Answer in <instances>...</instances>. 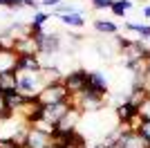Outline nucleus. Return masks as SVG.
<instances>
[{"mask_svg": "<svg viewBox=\"0 0 150 148\" xmlns=\"http://www.w3.org/2000/svg\"><path fill=\"white\" fill-rule=\"evenodd\" d=\"M18 76V92L25 99H38L40 90L45 88L43 74L40 72H16Z\"/></svg>", "mask_w": 150, "mask_h": 148, "instance_id": "1", "label": "nucleus"}, {"mask_svg": "<svg viewBox=\"0 0 150 148\" xmlns=\"http://www.w3.org/2000/svg\"><path fill=\"white\" fill-rule=\"evenodd\" d=\"M69 99V92L65 90L63 81H56V83H47V85L40 90L38 94V101L40 105H56V103H63Z\"/></svg>", "mask_w": 150, "mask_h": 148, "instance_id": "2", "label": "nucleus"}, {"mask_svg": "<svg viewBox=\"0 0 150 148\" xmlns=\"http://www.w3.org/2000/svg\"><path fill=\"white\" fill-rule=\"evenodd\" d=\"M88 70H72V72L63 74V85L69 92V97H79V94L88 88Z\"/></svg>", "mask_w": 150, "mask_h": 148, "instance_id": "3", "label": "nucleus"}, {"mask_svg": "<svg viewBox=\"0 0 150 148\" xmlns=\"http://www.w3.org/2000/svg\"><path fill=\"white\" fill-rule=\"evenodd\" d=\"M13 52L18 56H40V43H38L36 36H25L20 41H16Z\"/></svg>", "mask_w": 150, "mask_h": 148, "instance_id": "4", "label": "nucleus"}, {"mask_svg": "<svg viewBox=\"0 0 150 148\" xmlns=\"http://www.w3.org/2000/svg\"><path fill=\"white\" fill-rule=\"evenodd\" d=\"M72 110V105L67 103V101H63V103H56V105H43V115L40 117L45 119V121H50V123H54L56 126L58 121H61L67 112Z\"/></svg>", "mask_w": 150, "mask_h": 148, "instance_id": "5", "label": "nucleus"}, {"mask_svg": "<svg viewBox=\"0 0 150 148\" xmlns=\"http://www.w3.org/2000/svg\"><path fill=\"white\" fill-rule=\"evenodd\" d=\"M38 43H40V54H56L63 45V38L56 31H52V34L45 31L43 36H38Z\"/></svg>", "mask_w": 150, "mask_h": 148, "instance_id": "6", "label": "nucleus"}, {"mask_svg": "<svg viewBox=\"0 0 150 148\" xmlns=\"http://www.w3.org/2000/svg\"><path fill=\"white\" fill-rule=\"evenodd\" d=\"M88 92L99 94V97H108V79L103 72H90L88 76Z\"/></svg>", "mask_w": 150, "mask_h": 148, "instance_id": "7", "label": "nucleus"}, {"mask_svg": "<svg viewBox=\"0 0 150 148\" xmlns=\"http://www.w3.org/2000/svg\"><path fill=\"white\" fill-rule=\"evenodd\" d=\"M40 115H43V105H40L38 99H27L25 103H23V108H20V112H18V117H23L27 123L36 121Z\"/></svg>", "mask_w": 150, "mask_h": 148, "instance_id": "8", "label": "nucleus"}, {"mask_svg": "<svg viewBox=\"0 0 150 148\" xmlns=\"http://www.w3.org/2000/svg\"><path fill=\"white\" fill-rule=\"evenodd\" d=\"M139 115V108L137 105H132L130 101H121L117 108H114V117H117V123H128L132 117H137Z\"/></svg>", "mask_w": 150, "mask_h": 148, "instance_id": "9", "label": "nucleus"}, {"mask_svg": "<svg viewBox=\"0 0 150 148\" xmlns=\"http://www.w3.org/2000/svg\"><path fill=\"white\" fill-rule=\"evenodd\" d=\"M16 68H18V54L13 49H0V74L16 72Z\"/></svg>", "mask_w": 150, "mask_h": 148, "instance_id": "10", "label": "nucleus"}, {"mask_svg": "<svg viewBox=\"0 0 150 148\" xmlns=\"http://www.w3.org/2000/svg\"><path fill=\"white\" fill-rule=\"evenodd\" d=\"M25 146H27V148H50V146H52V137L29 128V132H27V144H25Z\"/></svg>", "mask_w": 150, "mask_h": 148, "instance_id": "11", "label": "nucleus"}, {"mask_svg": "<svg viewBox=\"0 0 150 148\" xmlns=\"http://www.w3.org/2000/svg\"><path fill=\"white\" fill-rule=\"evenodd\" d=\"M18 92V76L16 72H2L0 74V94Z\"/></svg>", "mask_w": 150, "mask_h": 148, "instance_id": "12", "label": "nucleus"}, {"mask_svg": "<svg viewBox=\"0 0 150 148\" xmlns=\"http://www.w3.org/2000/svg\"><path fill=\"white\" fill-rule=\"evenodd\" d=\"M40 61L38 56H18V68L16 72H40Z\"/></svg>", "mask_w": 150, "mask_h": 148, "instance_id": "13", "label": "nucleus"}, {"mask_svg": "<svg viewBox=\"0 0 150 148\" xmlns=\"http://www.w3.org/2000/svg\"><path fill=\"white\" fill-rule=\"evenodd\" d=\"M27 99L23 97L20 92H11V94H5V103H7V108H9V112L11 115H18L20 112V108H23V103H25Z\"/></svg>", "mask_w": 150, "mask_h": 148, "instance_id": "14", "label": "nucleus"}, {"mask_svg": "<svg viewBox=\"0 0 150 148\" xmlns=\"http://www.w3.org/2000/svg\"><path fill=\"white\" fill-rule=\"evenodd\" d=\"M29 128H31V130H38V132H43V135H50V137L56 135V126H54V123H50V121H45L43 117H38L36 121H31Z\"/></svg>", "mask_w": 150, "mask_h": 148, "instance_id": "15", "label": "nucleus"}, {"mask_svg": "<svg viewBox=\"0 0 150 148\" xmlns=\"http://www.w3.org/2000/svg\"><path fill=\"white\" fill-rule=\"evenodd\" d=\"M61 23L67 25V27H83L85 25V16L81 11H74V14H63L61 16Z\"/></svg>", "mask_w": 150, "mask_h": 148, "instance_id": "16", "label": "nucleus"}, {"mask_svg": "<svg viewBox=\"0 0 150 148\" xmlns=\"http://www.w3.org/2000/svg\"><path fill=\"white\" fill-rule=\"evenodd\" d=\"M125 29L134 31L139 36V41H150V25H141V23H125Z\"/></svg>", "mask_w": 150, "mask_h": 148, "instance_id": "17", "label": "nucleus"}, {"mask_svg": "<svg viewBox=\"0 0 150 148\" xmlns=\"http://www.w3.org/2000/svg\"><path fill=\"white\" fill-rule=\"evenodd\" d=\"M94 29L99 34H110V36H117L119 34V27L112 20H94Z\"/></svg>", "mask_w": 150, "mask_h": 148, "instance_id": "18", "label": "nucleus"}, {"mask_svg": "<svg viewBox=\"0 0 150 148\" xmlns=\"http://www.w3.org/2000/svg\"><path fill=\"white\" fill-rule=\"evenodd\" d=\"M132 9V2L130 0H114L112 2V7H110V11L114 14V16H125V11H130Z\"/></svg>", "mask_w": 150, "mask_h": 148, "instance_id": "19", "label": "nucleus"}, {"mask_svg": "<svg viewBox=\"0 0 150 148\" xmlns=\"http://www.w3.org/2000/svg\"><path fill=\"white\" fill-rule=\"evenodd\" d=\"M50 18H52V16H50L47 11H36V14H34V20H31V25H36V27H40V29H43Z\"/></svg>", "mask_w": 150, "mask_h": 148, "instance_id": "20", "label": "nucleus"}, {"mask_svg": "<svg viewBox=\"0 0 150 148\" xmlns=\"http://www.w3.org/2000/svg\"><path fill=\"white\" fill-rule=\"evenodd\" d=\"M141 139H144L146 144L150 146V119H144V123H141V128H139V132H137Z\"/></svg>", "mask_w": 150, "mask_h": 148, "instance_id": "21", "label": "nucleus"}, {"mask_svg": "<svg viewBox=\"0 0 150 148\" xmlns=\"http://www.w3.org/2000/svg\"><path fill=\"white\" fill-rule=\"evenodd\" d=\"M139 115H141V119H150V97L139 105Z\"/></svg>", "mask_w": 150, "mask_h": 148, "instance_id": "22", "label": "nucleus"}, {"mask_svg": "<svg viewBox=\"0 0 150 148\" xmlns=\"http://www.w3.org/2000/svg\"><path fill=\"white\" fill-rule=\"evenodd\" d=\"M90 2H92L94 9H110L114 0H90Z\"/></svg>", "mask_w": 150, "mask_h": 148, "instance_id": "23", "label": "nucleus"}, {"mask_svg": "<svg viewBox=\"0 0 150 148\" xmlns=\"http://www.w3.org/2000/svg\"><path fill=\"white\" fill-rule=\"evenodd\" d=\"M7 117H11V112L5 103V94H0V119H7Z\"/></svg>", "mask_w": 150, "mask_h": 148, "instance_id": "24", "label": "nucleus"}, {"mask_svg": "<svg viewBox=\"0 0 150 148\" xmlns=\"http://www.w3.org/2000/svg\"><path fill=\"white\" fill-rule=\"evenodd\" d=\"M40 2H43V7H54V9L61 5V0H40Z\"/></svg>", "mask_w": 150, "mask_h": 148, "instance_id": "25", "label": "nucleus"}, {"mask_svg": "<svg viewBox=\"0 0 150 148\" xmlns=\"http://www.w3.org/2000/svg\"><path fill=\"white\" fill-rule=\"evenodd\" d=\"M144 16H146V18H150V5L144 7Z\"/></svg>", "mask_w": 150, "mask_h": 148, "instance_id": "26", "label": "nucleus"}, {"mask_svg": "<svg viewBox=\"0 0 150 148\" xmlns=\"http://www.w3.org/2000/svg\"><path fill=\"white\" fill-rule=\"evenodd\" d=\"M146 74H150V58L146 61Z\"/></svg>", "mask_w": 150, "mask_h": 148, "instance_id": "27", "label": "nucleus"}, {"mask_svg": "<svg viewBox=\"0 0 150 148\" xmlns=\"http://www.w3.org/2000/svg\"><path fill=\"white\" fill-rule=\"evenodd\" d=\"M85 148H101L99 144H92V146H85Z\"/></svg>", "mask_w": 150, "mask_h": 148, "instance_id": "28", "label": "nucleus"}, {"mask_svg": "<svg viewBox=\"0 0 150 148\" xmlns=\"http://www.w3.org/2000/svg\"><path fill=\"white\" fill-rule=\"evenodd\" d=\"M148 148H150V146H148Z\"/></svg>", "mask_w": 150, "mask_h": 148, "instance_id": "29", "label": "nucleus"}]
</instances>
